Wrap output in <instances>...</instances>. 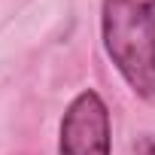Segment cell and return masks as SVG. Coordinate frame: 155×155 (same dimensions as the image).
<instances>
[{"label":"cell","mask_w":155,"mask_h":155,"mask_svg":"<svg viewBox=\"0 0 155 155\" xmlns=\"http://www.w3.org/2000/svg\"><path fill=\"white\" fill-rule=\"evenodd\" d=\"M58 155H110V113L97 91L76 94L64 113Z\"/></svg>","instance_id":"cell-2"},{"label":"cell","mask_w":155,"mask_h":155,"mask_svg":"<svg viewBox=\"0 0 155 155\" xmlns=\"http://www.w3.org/2000/svg\"><path fill=\"white\" fill-rule=\"evenodd\" d=\"M104 46L125 82L155 97V0H104Z\"/></svg>","instance_id":"cell-1"},{"label":"cell","mask_w":155,"mask_h":155,"mask_svg":"<svg viewBox=\"0 0 155 155\" xmlns=\"http://www.w3.org/2000/svg\"><path fill=\"white\" fill-rule=\"evenodd\" d=\"M137 155H155V137H146V140H140V149H137Z\"/></svg>","instance_id":"cell-3"}]
</instances>
